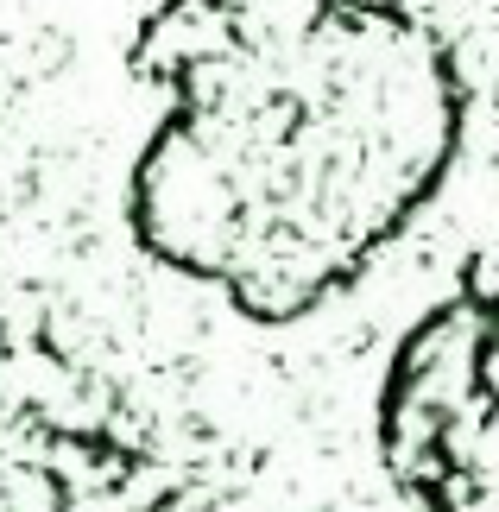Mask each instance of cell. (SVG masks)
<instances>
[{
	"mask_svg": "<svg viewBox=\"0 0 499 512\" xmlns=\"http://www.w3.org/2000/svg\"><path fill=\"white\" fill-rule=\"evenodd\" d=\"M379 443L417 512H499V279H474L405 336Z\"/></svg>",
	"mask_w": 499,
	"mask_h": 512,
	"instance_id": "7a4b0ae2",
	"label": "cell"
},
{
	"mask_svg": "<svg viewBox=\"0 0 499 512\" xmlns=\"http://www.w3.org/2000/svg\"><path fill=\"white\" fill-rule=\"evenodd\" d=\"M133 70L171 89L133 165L139 247L259 323L342 291L462 140L455 57L398 0H171Z\"/></svg>",
	"mask_w": 499,
	"mask_h": 512,
	"instance_id": "6da1fadb",
	"label": "cell"
}]
</instances>
